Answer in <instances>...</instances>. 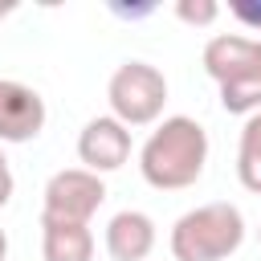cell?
Segmentation results:
<instances>
[{
    "instance_id": "1",
    "label": "cell",
    "mask_w": 261,
    "mask_h": 261,
    "mask_svg": "<svg viewBox=\"0 0 261 261\" xmlns=\"http://www.w3.org/2000/svg\"><path fill=\"white\" fill-rule=\"evenodd\" d=\"M204 163H208V130L188 114L163 118L139 147V171L159 192L192 188L204 175Z\"/></svg>"
},
{
    "instance_id": "2",
    "label": "cell",
    "mask_w": 261,
    "mask_h": 261,
    "mask_svg": "<svg viewBox=\"0 0 261 261\" xmlns=\"http://www.w3.org/2000/svg\"><path fill=\"white\" fill-rule=\"evenodd\" d=\"M204 73L220 86V106L228 114L261 110V41L241 33H220L204 45Z\"/></svg>"
},
{
    "instance_id": "3",
    "label": "cell",
    "mask_w": 261,
    "mask_h": 261,
    "mask_svg": "<svg viewBox=\"0 0 261 261\" xmlns=\"http://www.w3.org/2000/svg\"><path fill=\"white\" fill-rule=\"evenodd\" d=\"M167 245H171L175 261H228L245 245V216L228 200L188 208L171 224Z\"/></svg>"
},
{
    "instance_id": "4",
    "label": "cell",
    "mask_w": 261,
    "mask_h": 261,
    "mask_svg": "<svg viewBox=\"0 0 261 261\" xmlns=\"http://www.w3.org/2000/svg\"><path fill=\"white\" fill-rule=\"evenodd\" d=\"M106 102H110V118H118L126 130L130 126H151V122L163 118L167 77L151 61H139V57L122 61L106 82Z\"/></svg>"
},
{
    "instance_id": "5",
    "label": "cell",
    "mask_w": 261,
    "mask_h": 261,
    "mask_svg": "<svg viewBox=\"0 0 261 261\" xmlns=\"http://www.w3.org/2000/svg\"><path fill=\"white\" fill-rule=\"evenodd\" d=\"M106 204V184L102 175L86 167H61L49 175L41 192V216L45 220H69V224H90V216Z\"/></svg>"
},
{
    "instance_id": "6",
    "label": "cell",
    "mask_w": 261,
    "mask_h": 261,
    "mask_svg": "<svg viewBox=\"0 0 261 261\" xmlns=\"http://www.w3.org/2000/svg\"><path fill=\"white\" fill-rule=\"evenodd\" d=\"M77 159L86 171L94 175H106V171H118L126 159H130V130L110 118V114H98L82 126L77 135Z\"/></svg>"
},
{
    "instance_id": "7",
    "label": "cell",
    "mask_w": 261,
    "mask_h": 261,
    "mask_svg": "<svg viewBox=\"0 0 261 261\" xmlns=\"http://www.w3.org/2000/svg\"><path fill=\"white\" fill-rule=\"evenodd\" d=\"M45 130V98L12 77H0V143H29Z\"/></svg>"
},
{
    "instance_id": "8",
    "label": "cell",
    "mask_w": 261,
    "mask_h": 261,
    "mask_svg": "<svg viewBox=\"0 0 261 261\" xmlns=\"http://www.w3.org/2000/svg\"><path fill=\"white\" fill-rule=\"evenodd\" d=\"M155 249V220L139 208H122L106 220V253L110 261H147Z\"/></svg>"
},
{
    "instance_id": "9",
    "label": "cell",
    "mask_w": 261,
    "mask_h": 261,
    "mask_svg": "<svg viewBox=\"0 0 261 261\" xmlns=\"http://www.w3.org/2000/svg\"><path fill=\"white\" fill-rule=\"evenodd\" d=\"M41 257L45 261H94L90 224H69V220H45L41 216Z\"/></svg>"
},
{
    "instance_id": "10",
    "label": "cell",
    "mask_w": 261,
    "mask_h": 261,
    "mask_svg": "<svg viewBox=\"0 0 261 261\" xmlns=\"http://www.w3.org/2000/svg\"><path fill=\"white\" fill-rule=\"evenodd\" d=\"M237 179L245 192L261 196V110L245 118L241 143H237Z\"/></svg>"
},
{
    "instance_id": "11",
    "label": "cell",
    "mask_w": 261,
    "mask_h": 261,
    "mask_svg": "<svg viewBox=\"0 0 261 261\" xmlns=\"http://www.w3.org/2000/svg\"><path fill=\"white\" fill-rule=\"evenodd\" d=\"M175 16L184 20V24H212L216 16H220V4L216 0H175Z\"/></svg>"
},
{
    "instance_id": "12",
    "label": "cell",
    "mask_w": 261,
    "mask_h": 261,
    "mask_svg": "<svg viewBox=\"0 0 261 261\" xmlns=\"http://www.w3.org/2000/svg\"><path fill=\"white\" fill-rule=\"evenodd\" d=\"M228 12H232L245 29L261 33V0H232V4H228Z\"/></svg>"
},
{
    "instance_id": "13",
    "label": "cell",
    "mask_w": 261,
    "mask_h": 261,
    "mask_svg": "<svg viewBox=\"0 0 261 261\" xmlns=\"http://www.w3.org/2000/svg\"><path fill=\"white\" fill-rule=\"evenodd\" d=\"M110 12H114L118 20H143V16L155 12V4H110Z\"/></svg>"
},
{
    "instance_id": "14",
    "label": "cell",
    "mask_w": 261,
    "mask_h": 261,
    "mask_svg": "<svg viewBox=\"0 0 261 261\" xmlns=\"http://www.w3.org/2000/svg\"><path fill=\"white\" fill-rule=\"evenodd\" d=\"M12 188H16V184H12V171H8V159H4V151H0V208H4L8 200H12Z\"/></svg>"
},
{
    "instance_id": "15",
    "label": "cell",
    "mask_w": 261,
    "mask_h": 261,
    "mask_svg": "<svg viewBox=\"0 0 261 261\" xmlns=\"http://www.w3.org/2000/svg\"><path fill=\"white\" fill-rule=\"evenodd\" d=\"M4 257H8V232L0 228V261H4Z\"/></svg>"
},
{
    "instance_id": "16",
    "label": "cell",
    "mask_w": 261,
    "mask_h": 261,
    "mask_svg": "<svg viewBox=\"0 0 261 261\" xmlns=\"http://www.w3.org/2000/svg\"><path fill=\"white\" fill-rule=\"evenodd\" d=\"M8 12H12V8H0V20H4V16H8Z\"/></svg>"
},
{
    "instance_id": "17",
    "label": "cell",
    "mask_w": 261,
    "mask_h": 261,
    "mask_svg": "<svg viewBox=\"0 0 261 261\" xmlns=\"http://www.w3.org/2000/svg\"><path fill=\"white\" fill-rule=\"evenodd\" d=\"M257 241H261V228H257Z\"/></svg>"
}]
</instances>
